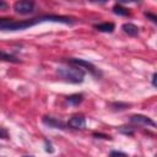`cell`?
<instances>
[{
    "mask_svg": "<svg viewBox=\"0 0 157 157\" xmlns=\"http://www.w3.org/2000/svg\"><path fill=\"white\" fill-rule=\"evenodd\" d=\"M113 12H114L115 15H119V16H128V15H130L129 9L121 6L120 4H117V5L113 6Z\"/></svg>",
    "mask_w": 157,
    "mask_h": 157,
    "instance_id": "11",
    "label": "cell"
},
{
    "mask_svg": "<svg viewBox=\"0 0 157 157\" xmlns=\"http://www.w3.org/2000/svg\"><path fill=\"white\" fill-rule=\"evenodd\" d=\"M82 101H83V94H81V93H75V94H71L66 98V102L71 105H75V107L78 105Z\"/></svg>",
    "mask_w": 157,
    "mask_h": 157,
    "instance_id": "10",
    "label": "cell"
},
{
    "mask_svg": "<svg viewBox=\"0 0 157 157\" xmlns=\"http://www.w3.org/2000/svg\"><path fill=\"white\" fill-rule=\"evenodd\" d=\"M67 126H70L71 129H77V130H81V129H85L86 126V119L82 114H76V115H72L69 121H67Z\"/></svg>",
    "mask_w": 157,
    "mask_h": 157,
    "instance_id": "5",
    "label": "cell"
},
{
    "mask_svg": "<svg viewBox=\"0 0 157 157\" xmlns=\"http://www.w3.org/2000/svg\"><path fill=\"white\" fill-rule=\"evenodd\" d=\"M42 121H43V124H45L47 126L53 128V129H61V130L66 129V124L63 123L61 120L54 118V117H48V115H45V117L42 118Z\"/></svg>",
    "mask_w": 157,
    "mask_h": 157,
    "instance_id": "7",
    "label": "cell"
},
{
    "mask_svg": "<svg viewBox=\"0 0 157 157\" xmlns=\"http://www.w3.org/2000/svg\"><path fill=\"white\" fill-rule=\"evenodd\" d=\"M156 77H157V74H153L152 75V85L156 87Z\"/></svg>",
    "mask_w": 157,
    "mask_h": 157,
    "instance_id": "17",
    "label": "cell"
},
{
    "mask_svg": "<svg viewBox=\"0 0 157 157\" xmlns=\"http://www.w3.org/2000/svg\"><path fill=\"white\" fill-rule=\"evenodd\" d=\"M9 7V5L5 1H0V10H6Z\"/></svg>",
    "mask_w": 157,
    "mask_h": 157,
    "instance_id": "16",
    "label": "cell"
},
{
    "mask_svg": "<svg viewBox=\"0 0 157 157\" xmlns=\"http://www.w3.org/2000/svg\"><path fill=\"white\" fill-rule=\"evenodd\" d=\"M93 27H94L97 31H99V32H103V33H112V32L114 31V28H115L114 23H112V22L98 23V25H94Z\"/></svg>",
    "mask_w": 157,
    "mask_h": 157,
    "instance_id": "9",
    "label": "cell"
},
{
    "mask_svg": "<svg viewBox=\"0 0 157 157\" xmlns=\"http://www.w3.org/2000/svg\"><path fill=\"white\" fill-rule=\"evenodd\" d=\"M130 120H131V123L137 124V125H145V126H152V128L156 126V123H155L151 118H148V117H146V115H142V114L131 115Z\"/></svg>",
    "mask_w": 157,
    "mask_h": 157,
    "instance_id": "6",
    "label": "cell"
},
{
    "mask_svg": "<svg viewBox=\"0 0 157 157\" xmlns=\"http://www.w3.org/2000/svg\"><path fill=\"white\" fill-rule=\"evenodd\" d=\"M44 146H45V151H47V152H49V153L54 152V148H53V146H52V142H50V141L45 140V141H44Z\"/></svg>",
    "mask_w": 157,
    "mask_h": 157,
    "instance_id": "14",
    "label": "cell"
},
{
    "mask_svg": "<svg viewBox=\"0 0 157 157\" xmlns=\"http://www.w3.org/2000/svg\"><path fill=\"white\" fill-rule=\"evenodd\" d=\"M67 61H69V64H71V65H74V66H77V67H80V69H86V70H88L91 74H93V75H98L96 66H94L93 64L86 61V60L76 59V58H71V59H69Z\"/></svg>",
    "mask_w": 157,
    "mask_h": 157,
    "instance_id": "4",
    "label": "cell"
},
{
    "mask_svg": "<svg viewBox=\"0 0 157 157\" xmlns=\"http://www.w3.org/2000/svg\"><path fill=\"white\" fill-rule=\"evenodd\" d=\"M121 29L124 31V33H126L128 36H131V37H136L139 34V27L135 26L134 23H130V22L124 23L121 26Z\"/></svg>",
    "mask_w": 157,
    "mask_h": 157,
    "instance_id": "8",
    "label": "cell"
},
{
    "mask_svg": "<svg viewBox=\"0 0 157 157\" xmlns=\"http://www.w3.org/2000/svg\"><path fill=\"white\" fill-rule=\"evenodd\" d=\"M23 157H32V156H23Z\"/></svg>",
    "mask_w": 157,
    "mask_h": 157,
    "instance_id": "18",
    "label": "cell"
},
{
    "mask_svg": "<svg viewBox=\"0 0 157 157\" xmlns=\"http://www.w3.org/2000/svg\"><path fill=\"white\" fill-rule=\"evenodd\" d=\"M13 10H15L16 13H20V15L32 13L34 11V2L33 1H28V0L16 1L13 4Z\"/></svg>",
    "mask_w": 157,
    "mask_h": 157,
    "instance_id": "3",
    "label": "cell"
},
{
    "mask_svg": "<svg viewBox=\"0 0 157 157\" xmlns=\"http://www.w3.org/2000/svg\"><path fill=\"white\" fill-rule=\"evenodd\" d=\"M0 139H2V140H7L9 139V132L2 126H0Z\"/></svg>",
    "mask_w": 157,
    "mask_h": 157,
    "instance_id": "13",
    "label": "cell"
},
{
    "mask_svg": "<svg viewBox=\"0 0 157 157\" xmlns=\"http://www.w3.org/2000/svg\"><path fill=\"white\" fill-rule=\"evenodd\" d=\"M42 22H56V23H64V25H72L74 18L66 17V16H58V15H45L37 18L22 20V21H16L13 18H0V31H22Z\"/></svg>",
    "mask_w": 157,
    "mask_h": 157,
    "instance_id": "1",
    "label": "cell"
},
{
    "mask_svg": "<svg viewBox=\"0 0 157 157\" xmlns=\"http://www.w3.org/2000/svg\"><path fill=\"white\" fill-rule=\"evenodd\" d=\"M56 72L59 77L71 83H81L85 78V71L77 66H60Z\"/></svg>",
    "mask_w": 157,
    "mask_h": 157,
    "instance_id": "2",
    "label": "cell"
},
{
    "mask_svg": "<svg viewBox=\"0 0 157 157\" xmlns=\"http://www.w3.org/2000/svg\"><path fill=\"white\" fill-rule=\"evenodd\" d=\"M145 15H146V16H147V17H150V18H151V21H152V22H155V23H156V22H157V16H155V15H152V13H150V12H146V13H145Z\"/></svg>",
    "mask_w": 157,
    "mask_h": 157,
    "instance_id": "15",
    "label": "cell"
},
{
    "mask_svg": "<svg viewBox=\"0 0 157 157\" xmlns=\"http://www.w3.org/2000/svg\"><path fill=\"white\" fill-rule=\"evenodd\" d=\"M0 60L10 61V63H20V60H18L16 56H13V55H11V54H9V53L1 52V50H0Z\"/></svg>",
    "mask_w": 157,
    "mask_h": 157,
    "instance_id": "12",
    "label": "cell"
}]
</instances>
